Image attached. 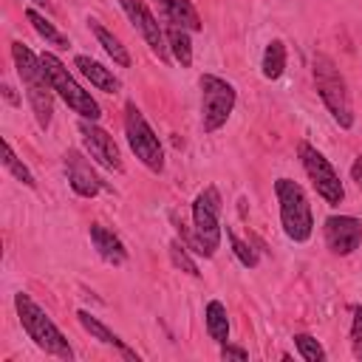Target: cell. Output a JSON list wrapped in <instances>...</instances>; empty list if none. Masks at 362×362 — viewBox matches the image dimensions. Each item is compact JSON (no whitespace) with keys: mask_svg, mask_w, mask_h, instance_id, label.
<instances>
[{"mask_svg":"<svg viewBox=\"0 0 362 362\" xmlns=\"http://www.w3.org/2000/svg\"><path fill=\"white\" fill-rule=\"evenodd\" d=\"M164 34H167V45H170V54L175 57V62H178L181 68H189V65H192V42H189V31L181 28V25L167 23Z\"/></svg>","mask_w":362,"mask_h":362,"instance_id":"obj_20","label":"cell"},{"mask_svg":"<svg viewBox=\"0 0 362 362\" xmlns=\"http://www.w3.org/2000/svg\"><path fill=\"white\" fill-rule=\"evenodd\" d=\"M119 6H122V8H124V14L130 17L133 28L144 37V42L150 45V51H153L161 62H167V57H170L167 34H164L161 23L153 17V11L147 8V3H144V0H119Z\"/></svg>","mask_w":362,"mask_h":362,"instance_id":"obj_10","label":"cell"},{"mask_svg":"<svg viewBox=\"0 0 362 362\" xmlns=\"http://www.w3.org/2000/svg\"><path fill=\"white\" fill-rule=\"evenodd\" d=\"M40 59H42V65H45V74H48V79H51V88H54V93L79 116V119H90V122H96L99 116H102V107H99V102L71 76V71L65 68V62L57 57V54H51V51H42L40 54Z\"/></svg>","mask_w":362,"mask_h":362,"instance_id":"obj_6","label":"cell"},{"mask_svg":"<svg viewBox=\"0 0 362 362\" xmlns=\"http://www.w3.org/2000/svg\"><path fill=\"white\" fill-rule=\"evenodd\" d=\"M90 23V31H93V37L99 40V45L105 48V54L116 62V65H122V68H127L130 65V54H127V48L122 45V40L116 37V34H110L99 20H88Z\"/></svg>","mask_w":362,"mask_h":362,"instance_id":"obj_19","label":"cell"},{"mask_svg":"<svg viewBox=\"0 0 362 362\" xmlns=\"http://www.w3.org/2000/svg\"><path fill=\"white\" fill-rule=\"evenodd\" d=\"M311 71H314V85H317V93H320L322 105L328 107V113L334 116V122H337L342 130H351V127H354V105H351L348 85H345L339 68L334 65L331 57L314 54Z\"/></svg>","mask_w":362,"mask_h":362,"instance_id":"obj_3","label":"cell"},{"mask_svg":"<svg viewBox=\"0 0 362 362\" xmlns=\"http://www.w3.org/2000/svg\"><path fill=\"white\" fill-rule=\"evenodd\" d=\"M221 195L215 187H206L192 201V252L212 257L221 246Z\"/></svg>","mask_w":362,"mask_h":362,"instance_id":"obj_5","label":"cell"},{"mask_svg":"<svg viewBox=\"0 0 362 362\" xmlns=\"http://www.w3.org/2000/svg\"><path fill=\"white\" fill-rule=\"evenodd\" d=\"M62 164H65V175H68V184L71 189L79 195V198H93L102 192V178L96 175V170L90 167V161L79 153V150H65L62 156Z\"/></svg>","mask_w":362,"mask_h":362,"instance_id":"obj_13","label":"cell"},{"mask_svg":"<svg viewBox=\"0 0 362 362\" xmlns=\"http://www.w3.org/2000/svg\"><path fill=\"white\" fill-rule=\"evenodd\" d=\"M76 320H79V325H82L93 339H99V342H105V345H113V348H119L124 356H130V359L139 362V356H136V354H133V351H130V348H127V345H124V342H122V339H119L102 320H96L90 311H76Z\"/></svg>","mask_w":362,"mask_h":362,"instance_id":"obj_17","label":"cell"},{"mask_svg":"<svg viewBox=\"0 0 362 362\" xmlns=\"http://www.w3.org/2000/svg\"><path fill=\"white\" fill-rule=\"evenodd\" d=\"M294 345L305 362H325V348L311 334H294Z\"/></svg>","mask_w":362,"mask_h":362,"instance_id":"obj_25","label":"cell"},{"mask_svg":"<svg viewBox=\"0 0 362 362\" xmlns=\"http://www.w3.org/2000/svg\"><path fill=\"white\" fill-rule=\"evenodd\" d=\"M221 359H240V362H246V359H249V351L240 348V345L223 342V345H221Z\"/></svg>","mask_w":362,"mask_h":362,"instance_id":"obj_28","label":"cell"},{"mask_svg":"<svg viewBox=\"0 0 362 362\" xmlns=\"http://www.w3.org/2000/svg\"><path fill=\"white\" fill-rule=\"evenodd\" d=\"M322 235L334 255H351L362 243V221L354 215H331L322 223Z\"/></svg>","mask_w":362,"mask_h":362,"instance_id":"obj_12","label":"cell"},{"mask_svg":"<svg viewBox=\"0 0 362 362\" xmlns=\"http://www.w3.org/2000/svg\"><path fill=\"white\" fill-rule=\"evenodd\" d=\"M274 195L280 204V223H283L286 238L294 243H305L314 232V215H311V204H308L305 189L291 178H277Z\"/></svg>","mask_w":362,"mask_h":362,"instance_id":"obj_4","label":"cell"},{"mask_svg":"<svg viewBox=\"0 0 362 362\" xmlns=\"http://www.w3.org/2000/svg\"><path fill=\"white\" fill-rule=\"evenodd\" d=\"M263 76L266 79H280L286 71V42L283 40H272L263 51Z\"/></svg>","mask_w":362,"mask_h":362,"instance_id":"obj_21","label":"cell"},{"mask_svg":"<svg viewBox=\"0 0 362 362\" xmlns=\"http://www.w3.org/2000/svg\"><path fill=\"white\" fill-rule=\"evenodd\" d=\"M351 178H354L359 187H362V156H356V161L351 164Z\"/></svg>","mask_w":362,"mask_h":362,"instance_id":"obj_29","label":"cell"},{"mask_svg":"<svg viewBox=\"0 0 362 362\" xmlns=\"http://www.w3.org/2000/svg\"><path fill=\"white\" fill-rule=\"evenodd\" d=\"M74 68H76L96 90H105V93H119V90H122V82L113 76V71L105 68L102 62L90 59L88 54H76V57H74Z\"/></svg>","mask_w":362,"mask_h":362,"instance_id":"obj_15","label":"cell"},{"mask_svg":"<svg viewBox=\"0 0 362 362\" xmlns=\"http://www.w3.org/2000/svg\"><path fill=\"white\" fill-rule=\"evenodd\" d=\"M11 59H14V68H17V76L23 79V88H25V99L34 110V119L42 130H48L51 124V116H54V88H51V79L45 74V65L42 59L28 48L23 45L20 40L11 42Z\"/></svg>","mask_w":362,"mask_h":362,"instance_id":"obj_1","label":"cell"},{"mask_svg":"<svg viewBox=\"0 0 362 362\" xmlns=\"http://www.w3.org/2000/svg\"><path fill=\"white\" fill-rule=\"evenodd\" d=\"M226 238H229V243H232V252H235V257L240 260V266H246V269H255L257 266V252L249 246V243H243L232 229H226Z\"/></svg>","mask_w":362,"mask_h":362,"instance_id":"obj_26","label":"cell"},{"mask_svg":"<svg viewBox=\"0 0 362 362\" xmlns=\"http://www.w3.org/2000/svg\"><path fill=\"white\" fill-rule=\"evenodd\" d=\"M156 3L164 11L167 23L181 25L187 31H201V17H198V11H195V6L189 0H156Z\"/></svg>","mask_w":362,"mask_h":362,"instance_id":"obj_16","label":"cell"},{"mask_svg":"<svg viewBox=\"0 0 362 362\" xmlns=\"http://www.w3.org/2000/svg\"><path fill=\"white\" fill-rule=\"evenodd\" d=\"M198 85H201V127H204V133H215L232 116L238 93H235L232 82H226L215 74H204L198 79Z\"/></svg>","mask_w":362,"mask_h":362,"instance_id":"obj_7","label":"cell"},{"mask_svg":"<svg viewBox=\"0 0 362 362\" xmlns=\"http://www.w3.org/2000/svg\"><path fill=\"white\" fill-rule=\"evenodd\" d=\"M297 153H300V161H303V167H305L311 184H314L317 195H320L325 204H331V206L342 204V201H345V187H342L337 170L331 167V161H328L317 147H311L308 141H300Z\"/></svg>","mask_w":362,"mask_h":362,"instance_id":"obj_9","label":"cell"},{"mask_svg":"<svg viewBox=\"0 0 362 362\" xmlns=\"http://www.w3.org/2000/svg\"><path fill=\"white\" fill-rule=\"evenodd\" d=\"M204 322H206V334H209V339H215L218 345L229 342V317H226V308H223L221 300H209V303H206Z\"/></svg>","mask_w":362,"mask_h":362,"instance_id":"obj_18","label":"cell"},{"mask_svg":"<svg viewBox=\"0 0 362 362\" xmlns=\"http://www.w3.org/2000/svg\"><path fill=\"white\" fill-rule=\"evenodd\" d=\"M3 93H6V99H8L11 105H17V96H14V90H11L8 85H3Z\"/></svg>","mask_w":362,"mask_h":362,"instance_id":"obj_30","label":"cell"},{"mask_svg":"<svg viewBox=\"0 0 362 362\" xmlns=\"http://www.w3.org/2000/svg\"><path fill=\"white\" fill-rule=\"evenodd\" d=\"M90 243L99 252V257L110 266H122L127 260V249H124L122 238L113 229H107L105 223H90Z\"/></svg>","mask_w":362,"mask_h":362,"instance_id":"obj_14","label":"cell"},{"mask_svg":"<svg viewBox=\"0 0 362 362\" xmlns=\"http://www.w3.org/2000/svg\"><path fill=\"white\" fill-rule=\"evenodd\" d=\"M351 351L356 359H362V305L354 308V322H351Z\"/></svg>","mask_w":362,"mask_h":362,"instance_id":"obj_27","label":"cell"},{"mask_svg":"<svg viewBox=\"0 0 362 362\" xmlns=\"http://www.w3.org/2000/svg\"><path fill=\"white\" fill-rule=\"evenodd\" d=\"M79 136H82V144H85V150L90 153V158H93L96 164H102V167L110 170V173H122V170H124L122 153H119L113 136H110L105 127H99V124L90 122V119H79Z\"/></svg>","mask_w":362,"mask_h":362,"instance_id":"obj_11","label":"cell"},{"mask_svg":"<svg viewBox=\"0 0 362 362\" xmlns=\"http://www.w3.org/2000/svg\"><path fill=\"white\" fill-rule=\"evenodd\" d=\"M25 20L31 23V28L45 40V42H51V45H59V48H68V40L45 20V14H40L37 8H25Z\"/></svg>","mask_w":362,"mask_h":362,"instance_id":"obj_22","label":"cell"},{"mask_svg":"<svg viewBox=\"0 0 362 362\" xmlns=\"http://www.w3.org/2000/svg\"><path fill=\"white\" fill-rule=\"evenodd\" d=\"M34 6H42V8H48V0H31Z\"/></svg>","mask_w":362,"mask_h":362,"instance_id":"obj_31","label":"cell"},{"mask_svg":"<svg viewBox=\"0 0 362 362\" xmlns=\"http://www.w3.org/2000/svg\"><path fill=\"white\" fill-rule=\"evenodd\" d=\"M14 308H17V317H20V325H23V331L28 334V339L40 348V351H45V354H51V356H57V359H74V348L68 345V339H65V334L57 328V322L45 314V308H40L28 294H14Z\"/></svg>","mask_w":362,"mask_h":362,"instance_id":"obj_2","label":"cell"},{"mask_svg":"<svg viewBox=\"0 0 362 362\" xmlns=\"http://www.w3.org/2000/svg\"><path fill=\"white\" fill-rule=\"evenodd\" d=\"M3 167H6V170H8V173H11V175L20 181V184H25L28 189H34V187H37V181H34L31 170H28V167H25V164L17 158V153L11 150V144H8L6 139H3Z\"/></svg>","mask_w":362,"mask_h":362,"instance_id":"obj_23","label":"cell"},{"mask_svg":"<svg viewBox=\"0 0 362 362\" xmlns=\"http://www.w3.org/2000/svg\"><path fill=\"white\" fill-rule=\"evenodd\" d=\"M124 133H127V144L136 153V158L150 173H161L164 170V147H161L158 136L153 133L150 122L144 119V113L133 102L124 105Z\"/></svg>","mask_w":362,"mask_h":362,"instance_id":"obj_8","label":"cell"},{"mask_svg":"<svg viewBox=\"0 0 362 362\" xmlns=\"http://www.w3.org/2000/svg\"><path fill=\"white\" fill-rule=\"evenodd\" d=\"M170 260H173V266H175V269L187 272V274H192V277H201L198 263L189 257V252H187V243H184V240H170Z\"/></svg>","mask_w":362,"mask_h":362,"instance_id":"obj_24","label":"cell"}]
</instances>
